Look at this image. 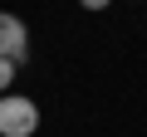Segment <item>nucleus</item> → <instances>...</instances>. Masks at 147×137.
I'll list each match as a JSON object with an SVG mask.
<instances>
[{"instance_id":"nucleus-1","label":"nucleus","mask_w":147,"mask_h":137,"mask_svg":"<svg viewBox=\"0 0 147 137\" xmlns=\"http://www.w3.org/2000/svg\"><path fill=\"white\" fill-rule=\"evenodd\" d=\"M39 132V108L34 98L0 93V137H34Z\"/></svg>"},{"instance_id":"nucleus-4","label":"nucleus","mask_w":147,"mask_h":137,"mask_svg":"<svg viewBox=\"0 0 147 137\" xmlns=\"http://www.w3.org/2000/svg\"><path fill=\"white\" fill-rule=\"evenodd\" d=\"M79 5H84V10H108L113 0H79Z\"/></svg>"},{"instance_id":"nucleus-3","label":"nucleus","mask_w":147,"mask_h":137,"mask_svg":"<svg viewBox=\"0 0 147 137\" xmlns=\"http://www.w3.org/2000/svg\"><path fill=\"white\" fill-rule=\"evenodd\" d=\"M15 68H20V64H10V59H0V93H10V83H15Z\"/></svg>"},{"instance_id":"nucleus-2","label":"nucleus","mask_w":147,"mask_h":137,"mask_svg":"<svg viewBox=\"0 0 147 137\" xmlns=\"http://www.w3.org/2000/svg\"><path fill=\"white\" fill-rule=\"evenodd\" d=\"M25 54H30V30H25V20L10 15V10H0V59L25 64Z\"/></svg>"}]
</instances>
